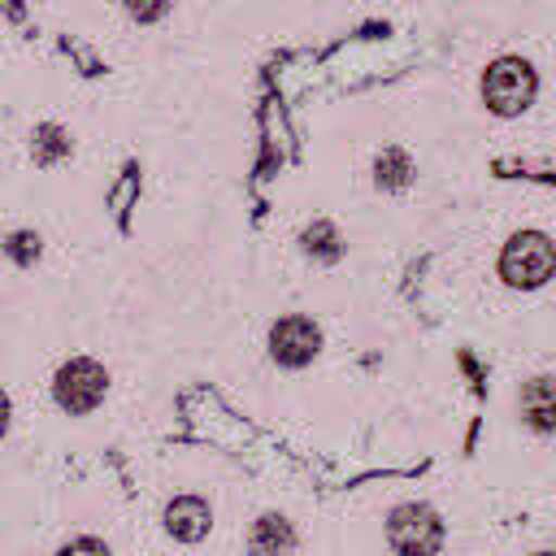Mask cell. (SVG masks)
Here are the masks:
<instances>
[{
  "label": "cell",
  "mask_w": 556,
  "mask_h": 556,
  "mask_svg": "<svg viewBox=\"0 0 556 556\" xmlns=\"http://www.w3.org/2000/svg\"><path fill=\"white\" fill-rule=\"evenodd\" d=\"M70 152H74V139H70V130H65L61 122H39V126H35V135H30V156H35L39 169H52V165L70 161Z\"/></svg>",
  "instance_id": "obj_9"
},
{
  "label": "cell",
  "mask_w": 556,
  "mask_h": 556,
  "mask_svg": "<svg viewBox=\"0 0 556 556\" xmlns=\"http://www.w3.org/2000/svg\"><path fill=\"white\" fill-rule=\"evenodd\" d=\"M122 9H126L130 22H139V26H156V22L169 17L174 0H122Z\"/></svg>",
  "instance_id": "obj_13"
},
{
  "label": "cell",
  "mask_w": 556,
  "mask_h": 556,
  "mask_svg": "<svg viewBox=\"0 0 556 556\" xmlns=\"http://www.w3.org/2000/svg\"><path fill=\"white\" fill-rule=\"evenodd\" d=\"M300 248H304L308 261H317V265H334V261L343 256V235H339L334 222L317 217V222H308V226L300 230Z\"/></svg>",
  "instance_id": "obj_10"
},
{
  "label": "cell",
  "mask_w": 556,
  "mask_h": 556,
  "mask_svg": "<svg viewBox=\"0 0 556 556\" xmlns=\"http://www.w3.org/2000/svg\"><path fill=\"white\" fill-rule=\"evenodd\" d=\"M517 413H521V426L539 439H552L556 434V378L552 374H539L521 387L517 395Z\"/></svg>",
  "instance_id": "obj_6"
},
{
  "label": "cell",
  "mask_w": 556,
  "mask_h": 556,
  "mask_svg": "<svg viewBox=\"0 0 556 556\" xmlns=\"http://www.w3.org/2000/svg\"><path fill=\"white\" fill-rule=\"evenodd\" d=\"M9 417H13V408H9V395L0 391V439L9 434Z\"/></svg>",
  "instance_id": "obj_15"
},
{
  "label": "cell",
  "mask_w": 556,
  "mask_h": 556,
  "mask_svg": "<svg viewBox=\"0 0 556 556\" xmlns=\"http://www.w3.org/2000/svg\"><path fill=\"white\" fill-rule=\"evenodd\" d=\"M39 252H43V239H39L35 230H13V235L4 239V256H9L13 265H22V269H30V265L39 261Z\"/></svg>",
  "instance_id": "obj_12"
},
{
  "label": "cell",
  "mask_w": 556,
  "mask_h": 556,
  "mask_svg": "<svg viewBox=\"0 0 556 556\" xmlns=\"http://www.w3.org/2000/svg\"><path fill=\"white\" fill-rule=\"evenodd\" d=\"M374 182L382 191H404L413 182V161L404 148H382L378 161H374Z\"/></svg>",
  "instance_id": "obj_11"
},
{
  "label": "cell",
  "mask_w": 556,
  "mask_h": 556,
  "mask_svg": "<svg viewBox=\"0 0 556 556\" xmlns=\"http://www.w3.org/2000/svg\"><path fill=\"white\" fill-rule=\"evenodd\" d=\"M295 543L300 534L282 513H261L248 530V556H291Z\"/></svg>",
  "instance_id": "obj_8"
},
{
  "label": "cell",
  "mask_w": 556,
  "mask_h": 556,
  "mask_svg": "<svg viewBox=\"0 0 556 556\" xmlns=\"http://www.w3.org/2000/svg\"><path fill=\"white\" fill-rule=\"evenodd\" d=\"M109 395V369L96 361V356H70L56 365L52 374V400L61 413L70 417H87L104 404Z\"/></svg>",
  "instance_id": "obj_3"
},
{
  "label": "cell",
  "mask_w": 556,
  "mask_h": 556,
  "mask_svg": "<svg viewBox=\"0 0 556 556\" xmlns=\"http://www.w3.org/2000/svg\"><path fill=\"white\" fill-rule=\"evenodd\" d=\"M161 521H165V534L174 543H200L213 530V508H208L204 495H174L165 504Z\"/></svg>",
  "instance_id": "obj_7"
},
{
  "label": "cell",
  "mask_w": 556,
  "mask_h": 556,
  "mask_svg": "<svg viewBox=\"0 0 556 556\" xmlns=\"http://www.w3.org/2000/svg\"><path fill=\"white\" fill-rule=\"evenodd\" d=\"M495 278L513 291H539L556 278V243L543 230H517L495 256Z\"/></svg>",
  "instance_id": "obj_1"
},
{
  "label": "cell",
  "mask_w": 556,
  "mask_h": 556,
  "mask_svg": "<svg viewBox=\"0 0 556 556\" xmlns=\"http://www.w3.org/2000/svg\"><path fill=\"white\" fill-rule=\"evenodd\" d=\"M387 547L395 556H439L443 547V521L430 504H395L387 513Z\"/></svg>",
  "instance_id": "obj_4"
},
{
  "label": "cell",
  "mask_w": 556,
  "mask_h": 556,
  "mask_svg": "<svg viewBox=\"0 0 556 556\" xmlns=\"http://www.w3.org/2000/svg\"><path fill=\"white\" fill-rule=\"evenodd\" d=\"M56 556H113V552H109L104 539H96V534H78V539H70V543H61Z\"/></svg>",
  "instance_id": "obj_14"
},
{
  "label": "cell",
  "mask_w": 556,
  "mask_h": 556,
  "mask_svg": "<svg viewBox=\"0 0 556 556\" xmlns=\"http://www.w3.org/2000/svg\"><path fill=\"white\" fill-rule=\"evenodd\" d=\"M534 96H539V70L526 56L504 52L482 70V104L495 117H521L534 104Z\"/></svg>",
  "instance_id": "obj_2"
},
{
  "label": "cell",
  "mask_w": 556,
  "mask_h": 556,
  "mask_svg": "<svg viewBox=\"0 0 556 556\" xmlns=\"http://www.w3.org/2000/svg\"><path fill=\"white\" fill-rule=\"evenodd\" d=\"M265 348H269V361L278 369H308L321 352V326L308 313H282L269 326Z\"/></svg>",
  "instance_id": "obj_5"
}]
</instances>
